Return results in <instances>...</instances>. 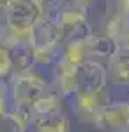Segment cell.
Instances as JSON below:
<instances>
[{"label": "cell", "mask_w": 129, "mask_h": 132, "mask_svg": "<svg viewBox=\"0 0 129 132\" xmlns=\"http://www.w3.org/2000/svg\"><path fill=\"white\" fill-rule=\"evenodd\" d=\"M5 32H7V25H5V18H4V12L0 11V42L5 37Z\"/></svg>", "instance_id": "obj_19"}, {"label": "cell", "mask_w": 129, "mask_h": 132, "mask_svg": "<svg viewBox=\"0 0 129 132\" xmlns=\"http://www.w3.org/2000/svg\"><path fill=\"white\" fill-rule=\"evenodd\" d=\"M71 4H73V5H78L81 9H89L90 5L96 4V0H71Z\"/></svg>", "instance_id": "obj_18"}, {"label": "cell", "mask_w": 129, "mask_h": 132, "mask_svg": "<svg viewBox=\"0 0 129 132\" xmlns=\"http://www.w3.org/2000/svg\"><path fill=\"white\" fill-rule=\"evenodd\" d=\"M62 37V44L67 46L73 42H81L89 39L90 23L87 18V9H81L78 5H64L62 9L53 16Z\"/></svg>", "instance_id": "obj_3"}, {"label": "cell", "mask_w": 129, "mask_h": 132, "mask_svg": "<svg viewBox=\"0 0 129 132\" xmlns=\"http://www.w3.org/2000/svg\"><path fill=\"white\" fill-rule=\"evenodd\" d=\"M106 102L110 101H108V92L104 88V90L97 92V93H76L73 108H74V113H76L80 122L94 123L99 109Z\"/></svg>", "instance_id": "obj_7"}, {"label": "cell", "mask_w": 129, "mask_h": 132, "mask_svg": "<svg viewBox=\"0 0 129 132\" xmlns=\"http://www.w3.org/2000/svg\"><path fill=\"white\" fill-rule=\"evenodd\" d=\"M12 74V63H11L9 48L0 44V79H5Z\"/></svg>", "instance_id": "obj_15"}, {"label": "cell", "mask_w": 129, "mask_h": 132, "mask_svg": "<svg viewBox=\"0 0 129 132\" xmlns=\"http://www.w3.org/2000/svg\"><path fill=\"white\" fill-rule=\"evenodd\" d=\"M32 125V114L27 108H11L0 114V132H27Z\"/></svg>", "instance_id": "obj_9"}, {"label": "cell", "mask_w": 129, "mask_h": 132, "mask_svg": "<svg viewBox=\"0 0 129 132\" xmlns=\"http://www.w3.org/2000/svg\"><path fill=\"white\" fill-rule=\"evenodd\" d=\"M108 74L113 81L126 86L129 85V51L124 48H115V53L108 58Z\"/></svg>", "instance_id": "obj_10"}, {"label": "cell", "mask_w": 129, "mask_h": 132, "mask_svg": "<svg viewBox=\"0 0 129 132\" xmlns=\"http://www.w3.org/2000/svg\"><path fill=\"white\" fill-rule=\"evenodd\" d=\"M60 109H62L60 93L59 92L46 90L37 101L32 104V108H30L32 122H34V120H39L42 116H48V114H51V113H55V111H60Z\"/></svg>", "instance_id": "obj_13"}, {"label": "cell", "mask_w": 129, "mask_h": 132, "mask_svg": "<svg viewBox=\"0 0 129 132\" xmlns=\"http://www.w3.org/2000/svg\"><path fill=\"white\" fill-rule=\"evenodd\" d=\"M85 42L89 48L90 58H110L117 48V41L110 37L108 34H90Z\"/></svg>", "instance_id": "obj_12"}, {"label": "cell", "mask_w": 129, "mask_h": 132, "mask_svg": "<svg viewBox=\"0 0 129 132\" xmlns=\"http://www.w3.org/2000/svg\"><path fill=\"white\" fill-rule=\"evenodd\" d=\"M42 16H44L42 9L35 0H9L4 9L7 28L11 32H16L27 37H28V32L32 30V27Z\"/></svg>", "instance_id": "obj_4"}, {"label": "cell", "mask_w": 129, "mask_h": 132, "mask_svg": "<svg viewBox=\"0 0 129 132\" xmlns=\"http://www.w3.org/2000/svg\"><path fill=\"white\" fill-rule=\"evenodd\" d=\"M120 132H129V129H127V130H120Z\"/></svg>", "instance_id": "obj_20"}, {"label": "cell", "mask_w": 129, "mask_h": 132, "mask_svg": "<svg viewBox=\"0 0 129 132\" xmlns=\"http://www.w3.org/2000/svg\"><path fill=\"white\" fill-rule=\"evenodd\" d=\"M106 81L108 71L99 62L87 60L76 67V93H97L106 88Z\"/></svg>", "instance_id": "obj_5"}, {"label": "cell", "mask_w": 129, "mask_h": 132, "mask_svg": "<svg viewBox=\"0 0 129 132\" xmlns=\"http://www.w3.org/2000/svg\"><path fill=\"white\" fill-rule=\"evenodd\" d=\"M9 55L12 63V72H25L30 71L34 65V50L28 44V41H18L14 44H9Z\"/></svg>", "instance_id": "obj_11"}, {"label": "cell", "mask_w": 129, "mask_h": 132, "mask_svg": "<svg viewBox=\"0 0 129 132\" xmlns=\"http://www.w3.org/2000/svg\"><path fill=\"white\" fill-rule=\"evenodd\" d=\"M28 44L34 50V63L51 65L55 63L57 48L62 44L60 30L53 16H42L28 32Z\"/></svg>", "instance_id": "obj_1"}, {"label": "cell", "mask_w": 129, "mask_h": 132, "mask_svg": "<svg viewBox=\"0 0 129 132\" xmlns=\"http://www.w3.org/2000/svg\"><path fill=\"white\" fill-rule=\"evenodd\" d=\"M92 125L101 130H127L129 129V102L127 101H113L106 102L99 109L97 116Z\"/></svg>", "instance_id": "obj_6"}, {"label": "cell", "mask_w": 129, "mask_h": 132, "mask_svg": "<svg viewBox=\"0 0 129 132\" xmlns=\"http://www.w3.org/2000/svg\"><path fill=\"white\" fill-rule=\"evenodd\" d=\"M53 81L62 97H73L76 93V67L57 58L53 63Z\"/></svg>", "instance_id": "obj_8"}, {"label": "cell", "mask_w": 129, "mask_h": 132, "mask_svg": "<svg viewBox=\"0 0 129 132\" xmlns=\"http://www.w3.org/2000/svg\"><path fill=\"white\" fill-rule=\"evenodd\" d=\"M48 90L46 81L39 74L30 71L14 72L9 81V102L11 108H27L30 109L32 104Z\"/></svg>", "instance_id": "obj_2"}, {"label": "cell", "mask_w": 129, "mask_h": 132, "mask_svg": "<svg viewBox=\"0 0 129 132\" xmlns=\"http://www.w3.org/2000/svg\"><path fill=\"white\" fill-rule=\"evenodd\" d=\"M32 125H34L35 132H69L71 130L69 118L62 109L51 113L48 116H42L39 120H34Z\"/></svg>", "instance_id": "obj_14"}, {"label": "cell", "mask_w": 129, "mask_h": 132, "mask_svg": "<svg viewBox=\"0 0 129 132\" xmlns=\"http://www.w3.org/2000/svg\"><path fill=\"white\" fill-rule=\"evenodd\" d=\"M42 9L44 16H55L62 7H64V0H35Z\"/></svg>", "instance_id": "obj_16"}, {"label": "cell", "mask_w": 129, "mask_h": 132, "mask_svg": "<svg viewBox=\"0 0 129 132\" xmlns=\"http://www.w3.org/2000/svg\"><path fill=\"white\" fill-rule=\"evenodd\" d=\"M9 109H11V102H9V95H7V86L0 79V114L7 113Z\"/></svg>", "instance_id": "obj_17"}]
</instances>
